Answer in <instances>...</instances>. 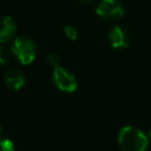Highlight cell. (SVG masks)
<instances>
[{
  "label": "cell",
  "instance_id": "5",
  "mask_svg": "<svg viewBox=\"0 0 151 151\" xmlns=\"http://www.w3.org/2000/svg\"><path fill=\"white\" fill-rule=\"evenodd\" d=\"M109 41L113 48L117 50L126 48L130 42L129 32L122 26H114L109 32Z\"/></svg>",
  "mask_w": 151,
  "mask_h": 151
},
{
  "label": "cell",
  "instance_id": "14",
  "mask_svg": "<svg viewBox=\"0 0 151 151\" xmlns=\"http://www.w3.org/2000/svg\"><path fill=\"white\" fill-rule=\"evenodd\" d=\"M149 136H150V138H151V131H150V133H149Z\"/></svg>",
  "mask_w": 151,
  "mask_h": 151
},
{
  "label": "cell",
  "instance_id": "12",
  "mask_svg": "<svg viewBox=\"0 0 151 151\" xmlns=\"http://www.w3.org/2000/svg\"><path fill=\"white\" fill-rule=\"evenodd\" d=\"M80 2H83V4H91V2H93L94 0H79Z\"/></svg>",
  "mask_w": 151,
  "mask_h": 151
},
{
  "label": "cell",
  "instance_id": "6",
  "mask_svg": "<svg viewBox=\"0 0 151 151\" xmlns=\"http://www.w3.org/2000/svg\"><path fill=\"white\" fill-rule=\"evenodd\" d=\"M4 81H5V85L9 90L19 91L20 88L24 87V85L26 83V78H25V74L21 70L15 68V67H11L5 72Z\"/></svg>",
  "mask_w": 151,
  "mask_h": 151
},
{
  "label": "cell",
  "instance_id": "4",
  "mask_svg": "<svg viewBox=\"0 0 151 151\" xmlns=\"http://www.w3.org/2000/svg\"><path fill=\"white\" fill-rule=\"evenodd\" d=\"M96 13L105 21H116L124 15V6L118 0H100Z\"/></svg>",
  "mask_w": 151,
  "mask_h": 151
},
{
  "label": "cell",
  "instance_id": "3",
  "mask_svg": "<svg viewBox=\"0 0 151 151\" xmlns=\"http://www.w3.org/2000/svg\"><path fill=\"white\" fill-rule=\"evenodd\" d=\"M52 83L59 91L66 92V93H72L78 87L76 76L68 70L64 68L63 66H58L53 68Z\"/></svg>",
  "mask_w": 151,
  "mask_h": 151
},
{
  "label": "cell",
  "instance_id": "11",
  "mask_svg": "<svg viewBox=\"0 0 151 151\" xmlns=\"http://www.w3.org/2000/svg\"><path fill=\"white\" fill-rule=\"evenodd\" d=\"M11 59V54L7 48H5L4 46H0V66L6 65Z\"/></svg>",
  "mask_w": 151,
  "mask_h": 151
},
{
  "label": "cell",
  "instance_id": "10",
  "mask_svg": "<svg viewBox=\"0 0 151 151\" xmlns=\"http://www.w3.org/2000/svg\"><path fill=\"white\" fill-rule=\"evenodd\" d=\"M46 60H47V64H48L51 67H53V68L60 66V57H59L57 53H50V54L47 55Z\"/></svg>",
  "mask_w": 151,
  "mask_h": 151
},
{
  "label": "cell",
  "instance_id": "13",
  "mask_svg": "<svg viewBox=\"0 0 151 151\" xmlns=\"http://www.w3.org/2000/svg\"><path fill=\"white\" fill-rule=\"evenodd\" d=\"M1 131H2V127H1V123H0V134H1Z\"/></svg>",
  "mask_w": 151,
  "mask_h": 151
},
{
  "label": "cell",
  "instance_id": "9",
  "mask_svg": "<svg viewBox=\"0 0 151 151\" xmlns=\"http://www.w3.org/2000/svg\"><path fill=\"white\" fill-rule=\"evenodd\" d=\"M64 33L70 40H76L78 37V29L72 25H66L64 28Z\"/></svg>",
  "mask_w": 151,
  "mask_h": 151
},
{
  "label": "cell",
  "instance_id": "8",
  "mask_svg": "<svg viewBox=\"0 0 151 151\" xmlns=\"http://www.w3.org/2000/svg\"><path fill=\"white\" fill-rule=\"evenodd\" d=\"M0 151H15L14 143L8 138L0 139Z\"/></svg>",
  "mask_w": 151,
  "mask_h": 151
},
{
  "label": "cell",
  "instance_id": "2",
  "mask_svg": "<svg viewBox=\"0 0 151 151\" xmlns=\"http://www.w3.org/2000/svg\"><path fill=\"white\" fill-rule=\"evenodd\" d=\"M11 51L15 59L22 65H29L37 55L34 41L28 37H18L14 39Z\"/></svg>",
  "mask_w": 151,
  "mask_h": 151
},
{
  "label": "cell",
  "instance_id": "7",
  "mask_svg": "<svg viewBox=\"0 0 151 151\" xmlns=\"http://www.w3.org/2000/svg\"><path fill=\"white\" fill-rule=\"evenodd\" d=\"M17 33V24L15 21L6 15V17H0V44L8 42L14 38Z\"/></svg>",
  "mask_w": 151,
  "mask_h": 151
},
{
  "label": "cell",
  "instance_id": "1",
  "mask_svg": "<svg viewBox=\"0 0 151 151\" xmlns=\"http://www.w3.org/2000/svg\"><path fill=\"white\" fill-rule=\"evenodd\" d=\"M118 144L122 151H145L149 145V139L140 129L124 126L118 133Z\"/></svg>",
  "mask_w": 151,
  "mask_h": 151
}]
</instances>
